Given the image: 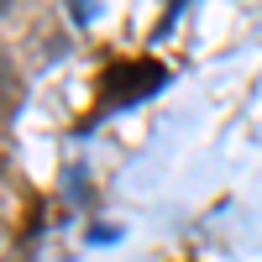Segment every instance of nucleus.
I'll return each instance as SVG.
<instances>
[{"label":"nucleus","instance_id":"obj_1","mask_svg":"<svg viewBox=\"0 0 262 262\" xmlns=\"http://www.w3.org/2000/svg\"><path fill=\"white\" fill-rule=\"evenodd\" d=\"M168 84V69L158 58H131V63H116V69L100 74V111H116V105H137L147 95H158Z\"/></svg>","mask_w":262,"mask_h":262},{"label":"nucleus","instance_id":"obj_2","mask_svg":"<svg viewBox=\"0 0 262 262\" xmlns=\"http://www.w3.org/2000/svg\"><path fill=\"white\" fill-rule=\"evenodd\" d=\"M16 105H21V74H16L11 53H0V116H11Z\"/></svg>","mask_w":262,"mask_h":262},{"label":"nucleus","instance_id":"obj_3","mask_svg":"<svg viewBox=\"0 0 262 262\" xmlns=\"http://www.w3.org/2000/svg\"><path fill=\"white\" fill-rule=\"evenodd\" d=\"M6 6H11V0H0V11H6Z\"/></svg>","mask_w":262,"mask_h":262}]
</instances>
